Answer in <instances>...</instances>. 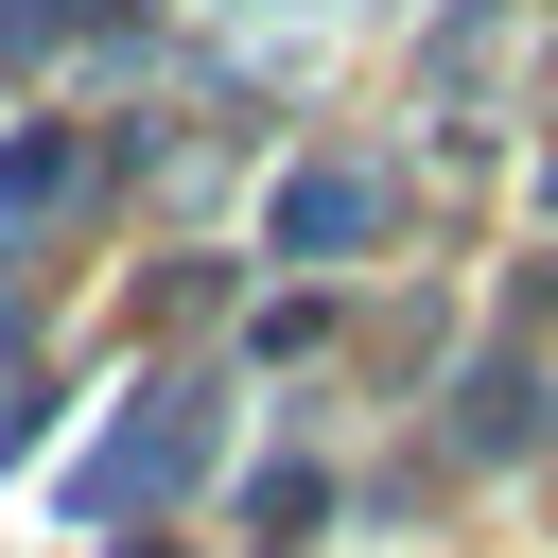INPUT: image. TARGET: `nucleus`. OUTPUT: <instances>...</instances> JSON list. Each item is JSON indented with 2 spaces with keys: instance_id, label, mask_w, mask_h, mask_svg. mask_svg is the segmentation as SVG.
Masks as SVG:
<instances>
[{
  "instance_id": "nucleus-2",
  "label": "nucleus",
  "mask_w": 558,
  "mask_h": 558,
  "mask_svg": "<svg viewBox=\"0 0 558 558\" xmlns=\"http://www.w3.org/2000/svg\"><path fill=\"white\" fill-rule=\"evenodd\" d=\"M192 453H209V418H192V401L157 384V418H140V436H122V453H105V471H87L70 506H122V488H157V471H192Z\"/></svg>"
},
{
  "instance_id": "nucleus-3",
  "label": "nucleus",
  "mask_w": 558,
  "mask_h": 558,
  "mask_svg": "<svg viewBox=\"0 0 558 558\" xmlns=\"http://www.w3.org/2000/svg\"><path fill=\"white\" fill-rule=\"evenodd\" d=\"M70 192H87V140H17L0 157V209H70Z\"/></svg>"
},
{
  "instance_id": "nucleus-4",
  "label": "nucleus",
  "mask_w": 558,
  "mask_h": 558,
  "mask_svg": "<svg viewBox=\"0 0 558 558\" xmlns=\"http://www.w3.org/2000/svg\"><path fill=\"white\" fill-rule=\"evenodd\" d=\"M523 436H541V384L488 366V384H471V453H523Z\"/></svg>"
},
{
  "instance_id": "nucleus-1",
  "label": "nucleus",
  "mask_w": 558,
  "mask_h": 558,
  "mask_svg": "<svg viewBox=\"0 0 558 558\" xmlns=\"http://www.w3.org/2000/svg\"><path fill=\"white\" fill-rule=\"evenodd\" d=\"M279 244H296V262H349V244H384V174H366V157L296 174V192H279Z\"/></svg>"
}]
</instances>
